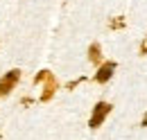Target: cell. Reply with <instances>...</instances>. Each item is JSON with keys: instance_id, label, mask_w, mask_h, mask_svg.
<instances>
[{"instance_id": "obj_4", "label": "cell", "mask_w": 147, "mask_h": 140, "mask_svg": "<svg viewBox=\"0 0 147 140\" xmlns=\"http://www.w3.org/2000/svg\"><path fill=\"white\" fill-rule=\"evenodd\" d=\"M88 59H91L93 63H100L102 61V54H100V45L97 43H93L91 48H88Z\"/></svg>"}, {"instance_id": "obj_1", "label": "cell", "mask_w": 147, "mask_h": 140, "mask_svg": "<svg viewBox=\"0 0 147 140\" xmlns=\"http://www.w3.org/2000/svg\"><path fill=\"white\" fill-rule=\"evenodd\" d=\"M109 113H111V104H109V102H97V104H95V108H93L91 120H88L91 129H97V127H102V122L107 120V115H109Z\"/></svg>"}, {"instance_id": "obj_3", "label": "cell", "mask_w": 147, "mask_h": 140, "mask_svg": "<svg viewBox=\"0 0 147 140\" xmlns=\"http://www.w3.org/2000/svg\"><path fill=\"white\" fill-rule=\"evenodd\" d=\"M113 72H115V63H113V61H104V63L97 68V75H95V79H97L100 84H107L111 77H113Z\"/></svg>"}, {"instance_id": "obj_6", "label": "cell", "mask_w": 147, "mask_h": 140, "mask_svg": "<svg viewBox=\"0 0 147 140\" xmlns=\"http://www.w3.org/2000/svg\"><path fill=\"white\" fill-rule=\"evenodd\" d=\"M143 124H145V127H147V115H145V122H143Z\"/></svg>"}, {"instance_id": "obj_2", "label": "cell", "mask_w": 147, "mask_h": 140, "mask_svg": "<svg viewBox=\"0 0 147 140\" xmlns=\"http://www.w3.org/2000/svg\"><path fill=\"white\" fill-rule=\"evenodd\" d=\"M20 79V70H9V72H5V77H0V97H5V95H9L14 86L18 84Z\"/></svg>"}, {"instance_id": "obj_5", "label": "cell", "mask_w": 147, "mask_h": 140, "mask_svg": "<svg viewBox=\"0 0 147 140\" xmlns=\"http://www.w3.org/2000/svg\"><path fill=\"white\" fill-rule=\"evenodd\" d=\"M143 52H147V41H145V45H143Z\"/></svg>"}]
</instances>
